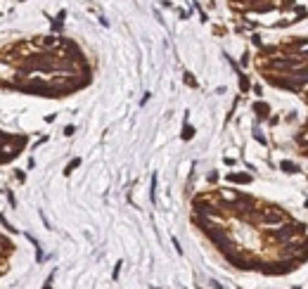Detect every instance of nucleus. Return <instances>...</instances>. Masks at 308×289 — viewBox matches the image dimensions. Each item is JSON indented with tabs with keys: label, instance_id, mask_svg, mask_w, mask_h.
Masks as SVG:
<instances>
[{
	"label": "nucleus",
	"instance_id": "nucleus-1",
	"mask_svg": "<svg viewBox=\"0 0 308 289\" xmlns=\"http://www.w3.org/2000/svg\"><path fill=\"white\" fill-rule=\"evenodd\" d=\"M43 289H50V287H48V284H45V287H43Z\"/></svg>",
	"mask_w": 308,
	"mask_h": 289
}]
</instances>
